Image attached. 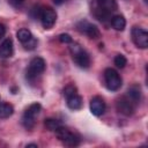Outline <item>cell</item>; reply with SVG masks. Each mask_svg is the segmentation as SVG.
Segmentation results:
<instances>
[{"label": "cell", "instance_id": "6", "mask_svg": "<svg viewBox=\"0 0 148 148\" xmlns=\"http://www.w3.org/2000/svg\"><path fill=\"white\" fill-rule=\"evenodd\" d=\"M104 80L109 90L116 91L121 87V77L113 68H106L104 71Z\"/></svg>", "mask_w": 148, "mask_h": 148}, {"label": "cell", "instance_id": "1", "mask_svg": "<svg viewBox=\"0 0 148 148\" xmlns=\"http://www.w3.org/2000/svg\"><path fill=\"white\" fill-rule=\"evenodd\" d=\"M116 10V0H92V14L97 20L102 22L111 18L112 13Z\"/></svg>", "mask_w": 148, "mask_h": 148}, {"label": "cell", "instance_id": "4", "mask_svg": "<svg viewBox=\"0 0 148 148\" xmlns=\"http://www.w3.org/2000/svg\"><path fill=\"white\" fill-rule=\"evenodd\" d=\"M45 66H46V64L43 58H40V57L32 58L29 64V67L27 69V79L29 81L35 80L39 74H42L45 71Z\"/></svg>", "mask_w": 148, "mask_h": 148}, {"label": "cell", "instance_id": "25", "mask_svg": "<svg viewBox=\"0 0 148 148\" xmlns=\"http://www.w3.org/2000/svg\"><path fill=\"white\" fill-rule=\"evenodd\" d=\"M53 2H54L57 6H60V5H62V3L65 2V0H53Z\"/></svg>", "mask_w": 148, "mask_h": 148}, {"label": "cell", "instance_id": "14", "mask_svg": "<svg viewBox=\"0 0 148 148\" xmlns=\"http://www.w3.org/2000/svg\"><path fill=\"white\" fill-rule=\"evenodd\" d=\"M111 25L118 31H123L126 27V20L123 15H114L111 17Z\"/></svg>", "mask_w": 148, "mask_h": 148}, {"label": "cell", "instance_id": "13", "mask_svg": "<svg viewBox=\"0 0 148 148\" xmlns=\"http://www.w3.org/2000/svg\"><path fill=\"white\" fill-rule=\"evenodd\" d=\"M66 99H67V106L71 110H80L82 108V98L81 96L77 95V92L66 97Z\"/></svg>", "mask_w": 148, "mask_h": 148}, {"label": "cell", "instance_id": "11", "mask_svg": "<svg viewBox=\"0 0 148 148\" xmlns=\"http://www.w3.org/2000/svg\"><path fill=\"white\" fill-rule=\"evenodd\" d=\"M105 108H106L105 102L103 101L102 97L95 96V97L91 98V101H90V111L94 116H96V117L102 116L105 111Z\"/></svg>", "mask_w": 148, "mask_h": 148}, {"label": "cell", "instance_id": "16", "mask_svg": "<svg viewBox=\"0 0 148 148\" xmlns=\"http://www.w3.org/2000/svg\"><path fill=\"white\" fill-rule=\"evenodd\" d=\"M13 113H14L13 105H10L8 103H0V118L1 119L10 117Z\"/></svg>", "mask_w": 148, "mask_h": 148}, {"label": "cell", "instance_id": "24", "mask_svg": "<svg viewBox=\"0 0 148 148\" xmlns=\"http://www.w3.org/2000/svg\"><path fill=\"white\" fill-rule=\"evenodd\" d=\"M5 34H6V27L2 23H0V39L5 36Z\"/></svg>", "mask_w": 148, "mask_h": 148}, {"label": "cell", "instance_id": "26", "mask_svg": "<svg viewBox=\"0 0 148 148\" xmlns=\"http://www.w3.org/2000/svg\"><path fill=\"white\" fill-rule=\"evenodd\" d=\"M27 147H37V145H35V143H29V145H27Z\"/></svg>", "mask_w": 148, "mask_h": 148}, {"label": "cell", "instance_id": "20", "mask_svg": "<svg viewBox=\"0 0 148 148\" xmlns=\"http://www.w3.org/2000/svg\"><path fill=\"white\" fill-rule=\"evenodd\" d=\"M23 46H24V49H25V50H34V49L37 46V39L32 36V37H31L27 43H24V44H23Z\"/></svg>", "mask_w": 148, "mask_h": 148}, {"label": "cell", "instance_id": "10", "mask_svg": "<svg viewBox=\"0 0 148 148\" xmlns=\"http://www.w3.org/2000/svg\"><path fill=\"white\" fill-rule=\"evenodd\" d=\"M77 28H79V30H81L82 32H84V34H86L89 38H91V39H97V38L101 37V32H99L98 28H97L96 25H94V24L87 22V21L80 22V23L77 24Z\"/></svg>", "mask_w": 148, "mask_h": 148}, {"label": "cell", "instance_id": "8", "mask_svg": "<svg viewBox=\"0 0 148 148\" xmlns=\"http://www.w3.org/2000/svg\"><path fill=\"white\" fill-rule=\"evenodd\" d=\"M132 40L133 43L140 47V49H147L148 47V32L139 27H134L131 31Z\"/></svg>", "mask_w": 148, "mask_h": 148}, {"label": "cell", "instance_id": "17", "mask_svg": "<svg viewBox=\"0 0 148 148\" xmlns=\"http://www.w3.org/2000/svg\"><path fill=\"white\" fill-rule=\"evenodd\" d=\"M16 36H17V39H18L22 44H24V43H27V42L32 37V34H31V31H30L29 29L22 28V29H20V30L17 31Z\"/></svg>", "mask_w": 148, "mask_h": 148}, {"label": "cell", "instance_id": "23", "mask_svg": "<svg viewBox=\"0 0 148 148\" xmlns=\"http://www.w3.org/2000/svg\"><path fill=\"white\" fill-rule=\"evenodd\" d=\"M8 2H9V3H10L13 7L17 8V7L22 6V3L24 2V0H8Z\"/></svg>", "mask_w": 148, "mask_h": 148}, {"label": "cell", "instance_id": "9", "mask_svg": "<svg viewBox=\"0 0 148 148\" xmlns=\"http://www.w3.org/2000/svg\"><path fill=\"white\" fill-rule=\"evenodd\" d=\"M116 108H117V110H118L120 113H123V114H125V116H131V114H133V112H134L135 103H134L128 96H123V97H120V98L117 101Z\"/></svg>", "mask_w": 148, "mask_h": 148}, {"label": "cell", "instance_id": "5", "mask_svg": "<svg viewBox=\"0 0 148 148\" xmlns=\"http://www.w3.org/2000/svg\"><path fill=\"white\" fill-rule=\"evenodd\" d=\"M40 109H42V106L39 103H34L24 111L23 117H22V124L27 130H31L35 126V120H36V117L38 116Z\"/></svg>", "mask_w": 148, "mask_h": 148}, {"label": "cell", "instance_id": "12", "mask_svg": "<svg viewBox=\"0 0 148 148\" xmlns=\"http://www.w3.org/2000/svg\"><path fill=\"white\" fill-rule=\"evenodd\" d=\"M14 52V46H13V40L10 38H6L1 44H0V58H10Z\"/></svg>", "mask_w": 148, "mask_h": 148}, {"label": "cell", "instance_id": "19", "mask_svg": "<svg viewBox=\"0 0 148 148\" xmlns=\"http://www.w3.org/2000/svg\"><path fill=\"white\" fill-rule=\"evenodd\" d=\"M113 62H114V65H116L118 68H124V67L126 66V64H127V59L125 58V56L118 54V56L114 57Z\"/></svg>", "mask_w": 148, "mask_h": 148}, {"label": "cell", "instance_id": "2", "mask_svg": "<svg viewBox=\"0 0 148 148\" xmlns=\"http://www.w3.org/2000/svg\"><path fill=\"white\" fill-rule=\"evenodd\" d=\"M72 45L69 46V51L72 53L74 62L81 67V68H88L90 66V57L89 54L76 43H71Z\"/></svg>", "mask_w": 148, "mask_h": 148}, {"label": "cell", "instance_id": "7", "mask_svg": "<svg viewBox=\"0 0 148 148\" xmlns=\"http://www.w3.org/2000/svg\"><path fill=\"white\" fill-rule=\"evenodd\" d=\"M39 20L45 29H51L57 21V13L51 7H43L39 10Z\"/></svg>", "mask_w": 148, "mask_h": 148}, {"label": "cell", "instance_id": "21", "mask_svg": "<svg viewBox=\"0 0 148 148\" xmlns=\"http://www.w3.org/2000/svg\"><path fill=\"white\" fill-rule=\"evenodd\" d=\"M59 40L61 43H64V44H71V43H73V38L68 34H61V35H59Z\"/></svg>", "mask_w": 148, "mask_h": 148}, {"label": "cell", "instance_id": "22", "mask_svg": "<svg viewBox=\"0 0 148 148\" xmlns=\"http://www.w3.org/2000/svg\"><path fill=\"white\" fill-rule=\"evenodd\" d=\"M73 94H76V88H75L73 84H69V86H67V87L64 89V95H65V97H68V96H71V95H73Z\"/></svg>", "mask_w": 148, "mask_h": 148}, {"label": "cell", "instance_id": "3", "mask_svg": "<svg viewBox=\"0 0 148 148\" xmlns=\"http://www.w3.org/2000/svg\"><path fill=\"white\" fill-rule=\"evenodd\" d=\"M56 132V135L57 138L66 146H69V147H75V146H79L80 145V136L76 135L75 133L71 132L68 128L64 127V126H60L58 130L54 131Z\"/></svg>", "mask_w": 148, "mask_h": 148}, {"label": "cell", "instance_id": "15", "mask_svg": "<svg viewBox=\"0 0 148 148\" xmlns=\"http://www.w3.org/2000/svg\"><path fill=\"white\" fill-rule=\"evenodd\" d=\"M126 96H128V97L136 104V103L140 101V98H141V90H140V87L136 86V84H133L132 87L128 88Z\"/></svg>", "mask_w": 148, "mask_h": 148}, {"label": "cell", "instance_id": "18", "mask_svg": "<svg viewBox=\"0 0 148 148\" xmlns=\"http://www.w3.org/2000/svg\"><path fill=\"white\" fill-rule=\"evenodd\" d=\"M44 125H45V127H46L49 131H53V132H54L56 130H58L60 126H62L61 123H60L58 119H53V118H47V119H45Z\"/></svg>", "mask_w": 148, "mask_h": 148}]
</instances>
